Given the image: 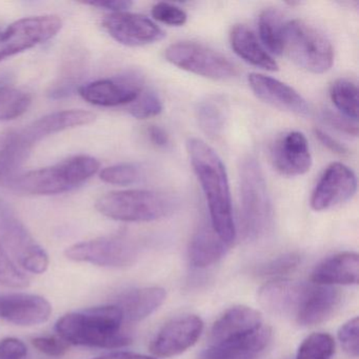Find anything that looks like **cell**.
I'll list each match as a JSON object with an SVG mask.
<instances>
[{"instance_id":"1","label":"cell","mask_w":359,"mask_h":359,"mask_svg":"<svg viewBox=\"0 0 359 359\" xmlns=\"http://www.w3.org/2000/svg\"><path fill=\"white\" fill-rule=\"evenodd\" d=\"M187 148L209 205L212 229L230 245L236 237V228L226 167L215 150L199 138L189 140Z\"/></svg>"},{"instance_id":"2","label":"cell","mask_w":359,"mask_h":359,"mask_svg":"<svg viewBox=\"0 0 359 359\" xmlns=\"http://www.w3.org/2000/svg\"><path fill=\"white\" fill-rule=\"evenodd\" d=\"M123 313L115 304L69 313L56 323L62 339L75 346L117 348L131 344L123 331Z\"/></svg>"},{"instance_id":"3","label":"cell","mask_w":359,"mask_h":359,"mask_svg":"<svg viewBox=\"0 0 359 359\" xmlns=\"http://www.w3.org/2000/svg\"><path fill=\"white\" fill-rule=\"evenodd\" d=\"M100 163L94 157L77 155L51 167L27 172L11 180L12 190L28 195H56L69 192L95 175Z\"/></svg>"},{"instance_id":"4","label":"cell","mask_w":359,"mask_h":359,"mask_svg":"<svg viewBox=\"0 0 359 359\" xmlns=\"http://www.w3.org/2000/svg\"><path fill=\"white\" fill-rule=\"evenodd\" d=\"M239 182L243 235L245 241H258L272 226L273 209L262 168L253 157L243 159Z\"/></svg>"},{"instance_id":"5","label":"cell","mask_w":359,"mask_h":359,"mask_svg":"<svg viewBox=\"0 0 359 359\" xmlns=\"http://www.w3.org/2000/svg\"><path fill=\"white\" fill-rule=\"evenodd\" d=\"M94 121L95 115L83 110H66L46 115L20 131L9 134L1 144L0 152L14 172L33 147L43 138L65 130L90 125Z\"/></svg>"},{"instance_id":"6","label":"cell","mask_w":359,"mask_h":359,"mask_svg":"<svg viewBox=\"0 0 359 359\" xmlns=\"http://www.w3.org/2000/svg\"><path fill=\"white\" fill-rule=\"evenodd\" d=\"M95 207L100 214L113 220L150 222L170 215L173 212L174 201L156 191H115L100 197Z\"/></svg>"},{"instance_id":"7","label":"cell","mask_w":359,"mask_h":359,"mask_svg":"<svg viewBox=\"0 0 359 359\" xmlns=\"http://www.w3.org/2000/svg\"><path fill=\"white\" fill-rule=\"evenodd\" d=\"M283 53L287 54L300 68L315 74L331 69L334 51L323 33L304 20H290L283 33Z\"/></svg>"},{"instance_id":"8","label":"cell","mask_w":359,"mask_h":359,"mask_svg":"<svg viewBox=\"0 0 359 359\" xmlns=\"http://www.w3.org/2000/svg\"><path fill=\"white\" fill-rule=\"evenodd\" d=\"M0 243L12 260L33 274H41L49 266V256L35 241L11 205L0 198Z\"/></svg>"},{"instance_id":"9","label":"cell","mask_w":359,"mask_h":359,"mask_svg":"<svg viewBox=\"0 0 359 359\" xmlns=\"http://www.w3.org/2000/svg\"><path fill=\"white\" fill-rule=\"evenodd\" d=\"M165 56L168 62L182 70L213 81H228L237 73L234 65L226 56L201 43H174L165 50Z\"/></svg>"},{"instance_id":"10","label":"cell","mask_w":359,"mask_h":359,"mask_svg":"<svg viewBox=\"0 0 359 359\" xmlns=\"http://www.w3.org/2000/svg\"><path fill=\"white\" fill-rule=\"evenodd\" d=\"M73 262H89L107 268H127L135 264L138 248L125 236H106L75 243L66 250Z\"/></svg>"},{"instance_id":"11","label":"cell","mask_w":359,"mask_h":359,"mask_svg":"<svg viewBox=\"0 0 359 359\" xmlns=\"http://www.w3.org/2000/svg\"><path fill=\"white\" fill-rule=\"evenodd\" d=\"M62 27L55 15L22 18L0 32V62L32 49L56 36Z\"/></svg>"},{"instance_id":"12","label":"cell","mask_w":359,"mask_h":359,"mask_svg":"<svg viewBox=\"0 0 359 359\" xmlns=\"http://www.w3.org/2000/svg\"><path fill=\"white\" fill-rule=\"evenodd\" d=\"M203 331V321L196 315L176 317L165 323L153 338L150 351L155 357L170 358L192 348Z\"/></svg>"},{"instance_id":"13","label":"cell","mask_w":359,"mask_h":359,"mask_svg":"<svg viewBox=\"0 0 359 359\" xmlns=\"http://www.w3.org/2000/svg\"><path fill=\"white\" fill-rule=\"evenodd\" d=\"M106 32L121 45L142 47L165 39V34L148 18L129 12L107 15L102 20Z\"/></svg>"},{"instance_id":"14","label":"cell","mask_w":359,"mask_h":359,"mask_svg":"<svg viewBox=\"0 0 359 359\" xmlns=\"http://www.w3.org/2000/svg\"><path fill=\"white\" fill-rule=\"evenodd\" d=\"M356 190L354 172L344 163H332L323 172L313 191L311 207L315 211L331 209L352 198Z\"/></svg>"},{"instance_id":"15","label":"cell","mask_w":359,"mask_h":359,"mask_svg":"<svg viewBox=\"0 0 359 359\" xmlns=\"http://www.w3.org/2000/svg\"><path fill=\"white\" fill-rule=\"evenodd\" d=\"M142 91V83L136 75L100 79L81 86L79 95L97 107H118L130 104Z\"/></svg>"},{"instance_id":"16","label":"cell","mask_w":359,"mask_h":359,"mask_svg":"<svg viewBox=\"0 0 359 359\" xmlns=\"http://www.w3.org/2000/svg\"><path fill=\"white\" fill-rule=\"evenodd\" d=\"M52 306L46 298L34 294H0V319L30 327L46 323Z\"/></svg>"},{"instance_id":"17","label":"cell","mask_w":359,"mask_h":359,"mask_svg":"<svg viewBox=\"0 0 359 359\" xmlns=\"http://www.w3.org/2000/svg\"><path fill=\"white\" fill-rule=\"evenodd\" d=\"M309 285L290 279H273L258 291V302L277 316H296Z\"/></svg>"},{"instance_id":"18","label":"cell","mask_w":359,"mask_h":359,"mask_svg":"<svg viewBox=\"0 0 359 359\" xmlns=\"http://www.w3.org/2000/svg\"><path fill=\"white\" fill-rule=\"evenodd\" d=\"M248 81L252 91L262 102L299 116L310 115L311 108L306 100L290 86L257 73L250 74Z\"/></svg>"},{"instance_id":"19","label":"cell","mask_w":359,"mask_h":359,"mask_svg":"<svg viewBox=\"0 0 359 359\" xmlns=\"http://www.w3.org/2000/svg\"><path fill=\"white\" fill-rule=\"evenodd\" d=\"M272 161L279 173L290 177L310 171L312 156L304 134L290 132L279 138L272 150Z\"/></svg>"},{"instance_id":"20","label":"cell","mask_w":359,"mask_h":359,"mask_svg":"<svg viewBox=\"0 0 359 359\" xmlns=\"http://www.w3.org/2000/svg\"><path fill=\"white\" fill-rule=\"evenodd\" d=\"M264 325L258 311L245 306L229 309L211 330V344H222L245 337Z\"/></svg>"},{"instance_id":"21","label":"cell","mask_w":359,"mask_h":359,"mask_svg":"<svg viewBox=\"0 0 359 359\" xmlns=\"http://www.w3.org/2000/svg\"><path fill=\"white\" fill-rule=\"evenodd\" d=\"M341 302V293L329 285H309L302 306L296 314L298 325L312 327L327 320Z\"/></svg>"},{"instance_id":"22","label":"cell","mask_w":359,"mask_h":359,"mask_svg":"<svg viewBox=\"0 0 359 359\" xmlns=\"http://www.w3.org/2000/svg\"><path fill=\"white\" fill-rule=\"evenodd\" d=\"M272 330L266 325L238 339L210 344L201 354V359H256L270 342Z\"/></svg>"},{"instance_id":"23","label":"cell","mask_w":359,"mask_h":359,"mask_svg":"<svg viewBox=\"0 0 359 359\" xmlns=\"http://www.w3.org/2000/svg\"><path fill=\"white\" fill-rule=\"evenodd\" d=\"M359 257L354 252H342L323 260L313 271V283L318 285H352L358 283Z\"/></svg>"},{"instance_id":"24","label":"cell","mask_w":359,"mask_h":359,"mask_svg":"<svg viewBox=\"0 0 359 359\" xmlns=\"http://www.w3.org/2000/svg\"><path fill=\"white\" fill-rule=\"evenodd\" d=\"M167 293L161 287H142L121 294L115 306L123 313V319L128 321H140L158 310L165 302Z\"/></svg>"},{"instance_id":"25","label":"cell","mask_w":359,"mask_h":359,"mask_svg":"<svg viewBox=\"0 0 359 359\" xmlns=\"http://www.w3.org/2000/svg\"><path fill=\"white\" fill-rule=\"evenodd\" d=\"M229 245L214 232L212 226L203 224L189 243V262L194 268L205 269L219 262Z\"/></svg>"},{"instance_id":"26","label":"cell","mask_w":359,"mask_h":359,"mask_svg":"<svg viewBox=\"0 0 359 359\" xmlns=\"http://www.w3.org/2000/svg\"><path fill=\"white\" fill-rule=\"evenodd\" d=\"M230 43L235 53L248 64L270 72L278 70L274 58L262 48L257 37L248 27L236 25L231 31Z\"/></svg>"},{"instance_id":"27","label":"cell","mask_w":359,"mask_h":359,"mask_svg":"<svg viewBox=\"0 0 359 359\" xmlns=\"http://www.w3.org/2000/svg\"><path fill=\"white\" fill-rule=\"evenodd\" d=\"M195 115L199 128L210 137H217L228 121V102L222 96H208L197 104Z\"/></svg>"},{"instance_id":"28","label":"cell","mask_w":359,"mask_h":359,"mask_svg":"<svg viewBox=\"0 0 359 359\" xmlns=\"http://www.w3.org/2000/svg\"><path fill=\"white\" fill-rule=\"evenodd\" d=\"M285 22L283 14L276 9H266L258 20L259 36L264 45L272 53L283 54V33Z\"/></svg>"},{"instance_id":"29","label":"cell","mask_w":359,"mask_h":359,"mask_svg":"<svg viewBox=\"0 0 359 359\" xmlns=\"http://www.w3.org/2000/svg\"><path fill=\"white\" fill-rule=\"evenodd\" d=\"M30 94L9 86H0V121H10L22 116L30 108Z\"/></svg>"},{"instance_id":"30","label":"cell","mask_w":359,"mask_h":359,"mask_svg":"<svg viewBox=\"0 0 359 359\" xmlns=\"http://www.w3.org/2000/svg\"><path fill=\"white\" fill-rule=\"evenodd\" d=\"M332 102L344 116L357 121L358 118V89L348 79H338L330 91Z\"/></svg>"},{"instance_id":"31","label":"cell","mask_w":359,"mask_h":359,"mask_svg":"<svg viewBox=\"0 0 359 359\" xmlns=\"http://www.w3.org/2000/svg\"><path fill=\"white\" fill-rule=\"evenodd\" d=\"M335 352V341L330 334L313 333L298 348L296 359H331Z\"/></svg>"},{"instance_id":"32","label":"cell","mask_w":359,"mask_h":359,"mask_svg":"<svg viewBox=\"0 0 359 359\" xmlns=\"http://www.w3.org/2000/svg\"><path fill=\"white\" fill-rule=\"evenodd\" d=\"M5 178V172L3 171V168L0 167V182ZM29 283L30 280L28 277L10 258L0 243V285L14 289H22L28 287Z\"/></svg>"},{"instance_id":"33","label":"cell","mask_w":359,"mask_h":359,"mask_svg":"<svg viewBox=\"0 0 359 359\" xmlns=\"http://www.w3.org/2000/svg\"><path fill=\"white\" fill-rule=\"evenodd\" d=\"M142 178V169L135 163H118L104 168L100 172L102 182L117 186H129L136 184Z\"/></svg>"},{"instance_id":"34","label":"cell","mask_w":359,"mask_h":359,"mask_svg":"<svg viewBox=\"0 0 359 359\" xmlns=\"http://www.w3.org/2000/svg\"><path fill=\"white\" fill-rule=\"evenodd\" d=\"M302 262V258L297 253H287L274 258L257 269L258 276L272 277L281 279L285 275L294 272Z\"/></svg>"},{"instance_id":"35","label":"cell","mask_w":359,"mask_h":359,"mask_svg":"<svg viewBox=\"0 0 359 359\" xmlns=\"http://www.w3.org/2000/svg\"><path fill=\"white\" fill-rule=\"evenodd\" d=\"M130 114L137 119L157 116L163 111V102L155 92L142 90L140 95L128 108Z\"/></svg>"},{"instance_id":"36","label":"cell","mask_w":359,"mask_h":359,"mask_svg":"<svg viewBox=\"0 0 359 359\" xmlns=\"http://www.w3.org/2000/svg\"><path fill=\"white\" fill-rule=\"evenodd\" d=\"M338 339L344 352L350 356L358 357L359 354V320L358 317L350 319L338 330Z\"/></svg>"},{"instance_id":"37","label":"cell","mask_w":359,"mask_h":359,"mask_svg":"<svg viewBox=\"0 0 359 359\" xmlns=\"http://www.w3.org/2000/svg\"><path fill=\"white\" fill-rule=\"evenodd\" d=\"M152 16L157 22L173 27L184 26L188 20V15L184 10L167 3L156 4L152 8Z\"/></svg>"},{"instance_id":"38","label":"cell","mask_w":359,"mask_h":359,"mask_svg":"<svg viewBox=\"0 0 359 359\" xmlns=\"http://www.w3.org/2000/svg\"><path fill=\"white\" fill-rule=\"evenodd\" d=\"M32 344L39 352L51 357L64 356L69 350L68 342L53 336L33 338Z\"/></svg>"},{"instance_id":"39","label":"cell","mask_w":359,"mask_h":359,"mask_svg":"<svg viewBox=\"0 0 359 359\" xmlns=\"http://www.w3.org/2000/svg\"><path fill=\"white\" fill-rule=\"evenodd\" d=\"M323 118L327 125L335 128L338 131L342 133L348 134V135H358V126L357 121H352L344 115L337 114V113L332 112V111H325L323 113Z\"/></svg>"},{"instance_id":"40","label":"cell","mask_w":359,"mask_h":359,"mask_svg":"<svg viewBox=\"0 0 359 359\" xmlns=\"http://www.w3.org/2000/svg\"><path fill=\"white\" fill-rule=\"evenodd\" d=\"M28 348L22 340L8 337L0 340V359H25Z\"/></svg>"},{"instance_id":"41","label":"cell","mask_w":359,"mask_h":359,"mask_svg":"<svg viewBox=\"0 0 359 359\" xmlns=\"http://www.w3.org/2000/svg\"><path fill=\"white\" fill-rule=\"evenodd\" d=\"M85 5L92 7L100 8V9L109 10L113 13L126 12L132 7L133 4L127 0H95V1H86Z\"/></svg>"},{"instance_id":"42","label":"cell","mask_w":359,"mask_h":359,"mask_svg":"<svg viewBox=\"0 0 359 359\" xmlns=\"http://www.w3.org/2000/svg\"><path fill=\"white\" fill-rule=\"evenodd\" d=\"M315 136H316L317 140L325 147V148L329 149L332 152L335 153V154L338 155H346L348 154V148H346L344 144H342L341 142H338L335 138L330 136L329 134L323 132V130L316 129L315 130Z\"/></svg>"},{"instance_id":"43","label":"cell","mask_w":359,"mask_h":359,"mask_svg":"<svg viewBox=\"0 0 359 359\" xmlns=\"http://www.w3.org/2000/svg\"><path fill=\"white\" fill-rule=\"evenodd\" d=\"M148 135L151 142L159 148H165L170 144V138L167 132L157 126H151L149 128Z\"/></svg>"},{"instance_id":"44","label":"cell","mask_w":359,"mask_h":359,"mask_svg":"<svg viewBox=\"0 0 359 359\" xmlns=\"http://www.w3.org/2000/svg\"><path fill=\"white\" fill-rule=\"evenodd\" d=\"M94 359H157L156 357L147 356V355L137 354L132 352H115L104 355Z\"/></svg>"},{"instance_id":"45","label":"cell","mask_w":359,"mask_h":359,"mask_svg":"<svg viewBox=\"0 0 359 359\" xmlns=\"http://www.w3.org/2000/svg\"><path fill=\"white\" fill-rule=\"evenodd\" d=\"M5 83V81H4V79H0V86L4 85Z\"/></svg>"}]
</instances>
